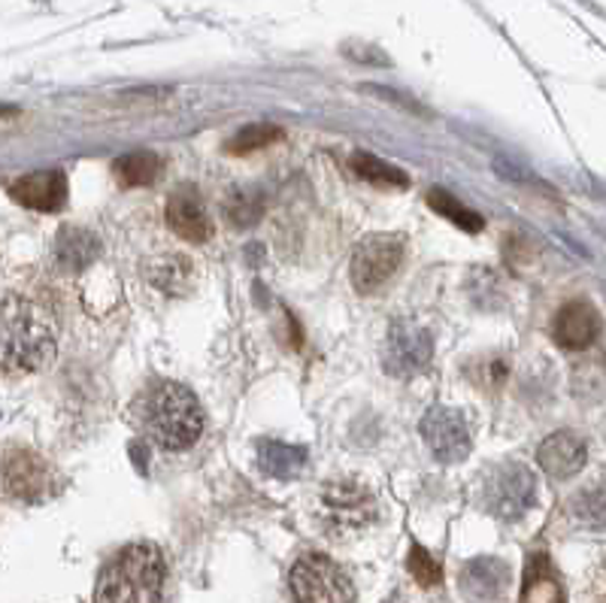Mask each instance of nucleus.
Masks as SVG:
<instances>
[{
    "mask_svg": "<svg viewBox=\"0 0 606 603\" xmlns=\"http://www.w3.org/2000/svg\"><path fill=\"white\" fill-rule=\"evenodd\" d=\"M56 322L40 303L15 291L0 294V371L25 376L52 364L56 358Z\"/></svg>",
    "mask_w": 606,
    "mask_h": 603,
    "instance_id": "1",
    "label": "nucleus"
},
{
    "mask_svg": "<svg viewBox=\"0 0 606 603\" xmlns=\"http://www.w3.org/2000/svg\"><path fill=\"white\" fill-rule=\"evenodd\" d=\"M140 425L158 449L182 453L192 449L204 434V410L185 385L161 383L143 400Z\"/></svg>",
    "mask_w": 606,
    "mask_h": 603,
    "instance_id": "2",
    "label": "nucleus"
},
{
    "mask_svg": "<svg viewBox=\"0 0 606 603\" xmlns=\"http://www.w3.org/2000/svg\"><path fill=\"white\" fill-rule=\"evenodd\" d=\"M165 555L149 543L122 548L97 579V603H161Z\"/></svg>",
    "mask_w": 606,
    "mask_h": 603,
    "instance_id": "3",
    "label": "nucleus"
},
{
    "mask_svg": "<svg viewBox=\"0 0 606 603\" xmlns=\"http://www.w3.org/2000/svg\"><path fill=\"white\" fill-rule=\"evenodd\" d=\"M376 519H379V504L364 482L340 477L318 489L316 521L331 540H355L367 534Z\"/></svg>",
    "mask_w": 606,
    "mask_h": 603,
    "instance_id": "4",
    "label": "nucleus"
},
{
    "mask_svg": "<svg viewBox=\"0 0 606 603\" xmlns=\"http://www.w3.org/2000/svg\"><path fill=\"white\" fill-rule=\"evenodd\" d=\"M0 494L15 504H43L56 494V470L37 449L10 446L0 453Z\"/></svg>",
    "mask_w": 606,
    "mask_h": 603,
    "instance_id": "5",
    "label": "nucleus"
},
{
    "mask_svg": "<svg viewBox=\"0 0 606 603\" xmlns=\"http://www.w3.org/2000/svg\"><path fill=\"white\" fill-rule=\"evenodd\" d=\"M289 586L298 603H355V586L349 574L318 552H306L294 562Z\"/></svg>",
    "mask_w": 606,
    "mask_h": 603,
    "instance_id": "6",
    "label": "nucleus"
},
{
    "mask_svg": "<svg viewBox=\"0 0 606 603\" xmlns=\"http://www.w3.org/2000/svg\"><path fill=\"white\" fill-rule=\"evenodd\" d=\"M407 255V243L398 233H373L364 237L355 252H352V286L361 294H373L379 288H386L391 276L398 274L400 264Z\"/></svg>",
    "mask_w": 606,
    "mask_h": 603,
    "instance_id": "7",
    "label": "nucleus"
},
{
    "mask_svg": "<svg viewBox=\"0 0 606 603\" xmlns=\"http://www.w3.org/2000/svg\"><path fill=\"white\" fill-rule=\"evenodd\" d=\"M485 504L495 512L497 519L516 521L524 512H531L537 504V480L534 473L519 461L500 465L492 470V477L485 482Z\"/></svg>",
    "mask_w": 606,
    "mask_h": 603,
    "instance_id": "8",
    "label": "nucleus"
},
{
    "mask_svg": "<svg viewBox=\"0 0 606 603\" xmlns=\"http://www.w3.org/2000/svg\"><path fill=\"white\" fill-rule=\"evenodd\" d=\"M434 358V340L422 325L400 318L388 328L383 343V367L395 379H415Z\"/></svg>",
    "mask_w": 606,
    "mask_h": 603,
    "instance_id": "9",
    "label": "nucleus"
},
{
    "mask_svg": "<svg viewBox=\"0 0 606 603\" xmlns=\"http://www.w3.org/2000/svg\"><path fill=\"white\" fill-rule=\"evenodd\" d=\"M422 437H425L427 449L434 453V458L443 461V465L464 461L470 455L468 419H464V412L452 410V407L427 410V415L422 419Z\"/></svg>",
    "mask_w": 606,
    "mask_h": 603,
    "instance_id": "10",
    "label": "nucleus"
},
{
    "mask_svg": "<svg viewBox=\"0 0 606 603\" xmlns=\"http://www.w3.org/2000/svg\"><path fill=\"white\" fill-rule=\"evenodd\" d=\"M167 225H170V231L189 243H207L213 237V219H209L204 197L194 185L185 182L167 197Z\"/></svg>",
    "mask_w": 606,
    "mask_h": 603,
    "instance_id": "11",
    "label": "nucleus"
},
{
    "mask_svg": "<svg viewBox=\"0 0 606 603\" xmlns=\"http://www.w3.org/2000/svg\"><path fill=\"white\" fill-rule=\"evenodd\" d=\"M10 197L25 209L58 213L68 204V177L61 170H37V173L15 179L10 185Z\"/></svg>",
    "mask_w": 606,
    "mask_h": 603,
    "instance_id": "12",
    "label": "nucleus"
},
{
    "mask_svg": "<svg viewBox=\"0 0 606 603\" xmlns=\"http://www.w3.org/2000/svg\"><path fill=\"white\" fill-rule=\"evenodd\" d=\"M597 330H601V316L592 303L573 301L561 306L555 318H552V337L561 349L570 352H582L597 340Z\"/></svg>",
    "mask_w": 606,
    "mask_h": 603,
    "instance_id": "13",
    "label": "nucleus"
},
{
    "mask_svg": "<svg viewBox=\"0 0 606 603\" xmlns=\"http://www.w3.org/2000/svg\"><path fill=\"white\" fill-rule=\"evenodd\" d=\"M537 461L555 480L577 477L589 461V443L577 434H570V431H558V434H549L540 443Z\"/></svg>",
    "mask_w": 606,
    "mask_h": 603,
    "instance_id": "14",
    "label": "nucleus"
},
{
    "mask_svg": "<svg viewBox=\"0 0 606 603\" xmlns=\"http://www.w3.org/2000/svg\"><path fill=\"white\" fill-rule=\"evenodd\" d=\"M56 264L64 274H83L85 267H92L100 258V237L88 228H76V225H64L56 237Z\"/></svg>",
    "mask_w": 606,
    "mask_h": 603,
    "instance_id": "15",
    "label": "nucleus"
},
{
    "mask_svg": "<svg viewBox=\"0 0 606 603\" xmlns=\"http://www.w3.org/2000/svg\"><path fill=\"white\" fill-rule=\"evenodd\" d=\"M510 582V567L497 558H476L461 570V589L473 601H497Z\"/></svg>",
    "mask_w": 606,
    "mask_h": 603,
    "instance_id": "16",
    "label": "nucleus"
},
{
    "mask_svg": "<svg viewBox=\"0 0 606 603\" xmlns=\"http://www.w3.org/2000/svg\"><path fill=\"white\" fill-rule=\"evenodd\" d=\"M146 276H149V282L158 288V291L180 298V294H189L194 288L197 270H194L189 255L173 252V255H161V258L152 261L149 267H146Z\"/></svg>",
    "mask_w": 606,
    "mask_h": 603,
    "instance_id": "17",
    "label": "nucleus"
},
{
    "mask_svg": "<svg viewBox=\"0 0 606 603\" xmlns=\"http://www.w3.org/2000/svg\"><path fill=\"white\" fill-rule=\"evenodd\" d=\"M258 465H262L267 477L291 480L306 465V453H303L301 446H289V443H262L258 446Z\"/></svg>",
    "mask_w": 606,
    "mask_h": 603,
    "instance_id": "18",
    "label": "nucleus"
},
{
    "mask_svg": "<svg viewBox=\"0 0 606 603\" xmlns=\"http://www.w3.org/2000/svg\"><path fill=\"white\" fill-rule=\"evenodd\" d=\"M112 173L124 189H146L161 177V158L155 152H131L112 165Z\"/></svg>",
    "mask_w": 606,
    "mask_h": 603,
    "instance_id": "19",
    "label": "nucleus"
},
{
    "mask_svg": "<svg viewBox=\"0 0 606 603\" xmlns=\"http://www.w3.org/2000/svg\"><path fill=\"white\" fill-rule=\"evenodd\" d=\"M522 603H565L561 582H558V576H555V570H552L549 562L543 555H537L531 562V567H528Z\"/></svg>",
    "mask_w": 606,
    "mask_h": 603,
    "instance_id": "20",
    "label": "nucleus"
},
{
    "mask_svg": "<svg viewBox=\"0 0 606 603\" xmlns=\"http://www.w3.org/2000/svg\"><path fill=\"white\" fill-rule=\"evenodd\" d=\"M264 216V192L249 189V185H237L225 197V219L231 221L234 228L246 231L255 228Z\"/></svg>",
    "mask_w": 606,
    "mask_h": 603,
    "instance_id": "21",
    "label": "nucleus"
},
{
    "mask_svg": "<svg viewBox=\"0 0 606 603\" xmlns=\"http://www.w3.org/2000/svg\"><path fill=\"white\" fill-rule=\"evenodd\" d=\"M349 167L355 170V177L359 179H367L371 185H379V189H407L410 185V179L403 170H398L395 165H386L383 158H376V155H367V152H355L352 158H349Z\"/></svg>",
    "mask_w": 606,
    "mask_h": 603,
    "instance_id": "22",
    "label": "nucleus"
},
{
    "mask_svg": "<svg viewBox=\"0 0 606 603\" xmlns=\"http://www.w3.org/2000/svg\"><path fill=\"white\" fill-rule=\"evenodd\" d=\"M427 204L434 206V213H440L446 216L449 221H455L458 228H464V231H483V219L464 206L461 201H455L449 192H440V189H434V192L427 194Z\"/></svg>",
    "mask_w": 606,
    "mask_h": 603,
    "instance_id": "23",
    "label": "nucleus"
},
{
    "mask_svg": "<svg viewBox=\"0 0 606 603\" xmlns=\"http://www.w3.org/2000/svg\"><path fill=\"white\" fill-rule=\"evenodd\" d=\"M279 137H282V128H276V124H249V128L237 131L234 137L225 143V152L249 155V152H258L264 146H270Z\"/></svg>",
    "mask_w": 606,
    "mask_h": 603,
    "instance_id": "24",
    "label": "nucleus"
},
{
    "mask_svg": "<svg viewBox=\"0 0 606 603\" xmlns=\"http://www.w3.org/2000/svg\"><path fill=\"white\" fill-rule=\"evenodd\" d=\"M410 574L415 576V582H419V586L431 589V586H437V582H440L443 570H440V564L434 562L425 548L413 546V552H410Z\"/></svg>",
    "mask_w": 606,
    "mask_h": 603,
    "instance_id": "25",
    "label": "nucleus"
}]
</instances>
